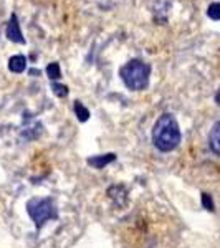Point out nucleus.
Wrapping results in <instances>:
<instances>
[{
  "instance_id": "nucleus-13",
  "label": "nucleus",
  "mask_w": 220,
  "mask_h": 248,
  "mask_svg": "<svg viewBox=\"0 0 220 248\" xmlns=\"http://www.w3.org/2000/svg\"><path fill=\"white\" fill-rule=\"evenodd\" d=\"M215 103H217V105L220 106V91H219L217 94H215Z\"/></svg>"
},
{
  "instance_id": "nucleus-2",
  "label": "nucleus",
  "mask_w": 220,
  "mask_h": 248,
  "mask_svg": "<svg viewBox=\"0 0 220 248\" xmlns=\"http://www.w3.org/2000/svg\"><path fill=\"white\" fill-rule=\"evenodd\" d=\"M119 77H121L126 88L133 91H142L149 85L151 68L141 60H131L119 70Z\"/></svg>"
},
{
  "instance_id": "nucleus-12",
  "label": "nucleus",
  "mask_w": 220,
  "mask_h": 248,
  "mask_svg": "<svg viewBox=\"0 0 220 248\" xmlns=\"http://www.w3.org/2000/svg\"><path fill=\"white\" fill-rule=\"evenodd\" d=\"M202 205L207 210H214V202H212V197L209 194H202Z\"/></svg>"
},
{
  "instance_id": "nucleus-6",
  "label": "nucleus",
  "mask_w": 220,
  "mask_h": 248,
  "mask_svg": "<svg viewBox=\"0 0 220 248\" xmlns=\"http://www.w3.org/2000/svg\"><path fill=\"white\" fill-rule=\"evenodd\" d=\"M116 155L114 154H103V155H94V157H90L88 159V164L90 166L96 167V169H103L105 166H108V164L114 162Z\"/></svg>"
},
{
  "instance_id": "nucleus-8",
  "label": "nucleus",
  "mask_w": 220,
  "mask_h": 248,
  "mask_svg": "<svg viewBox=\"0 0 220 248\" xmlns=\"http://www.w3.org/2000/svg\"><path fill=\"white\" fill-rule=\"evenodd\" d=\"M75 113H77V118L79 119V121H83L85 123L88 118H90V111L86 109L85 106L81 105V103H75Z\"/></svg>"
},
{
  "instance_id": "nucleus-9",
  "label": "nucleus",
  "mask_w": 220,
  "mask_h": 248,
  "mask_svg": "<svg viewBox=\"0 0 220 248\" xmlns=\"http://www.w3.org/2000/svg\"><path fill=\"white\" fill-rule=\"evenodd\" d=\"M47 73H48V77H50V79L62 78V71H60V65H58V63H51V65H48Z\"/></svg>"
},
{
  "instance_id": "nucleus-5",
  "label": "nucleus",
  "mask_w": 220,
  "mask_h": 248,
  "mask_svg": "<svg viewBox=\"0 0 220 248\" xmlns=\"http://www.w3.org/2000/svg\"><path fill=\"white\" fill-rule=\"evenodd\" d=\"M209 146L212 153L220 157V121L212 126L209 134Z\"/></svg>"
},
{
  "instance_id": "nucleus-7",
  "label": "nucleus",
  "mask_w": 220,
  "mask_h": 248,
  "mask_svg": "<svg viewBox=\"0 0 220 248\" xmlns=\"http://www.w3.org/2000/svg\"><path fill=\"white\" fill-rule=\"evenodd\" d=\"M27 68V58L23 55H15L9 60V70L14 73H23Z\"/></svg>"
},
{
  "instance_id": "nucleus-3",
  "label": "nucleus",
  "mask_w": 220,
  "mask_h": 248,
  "mask_svg": "<svg viewBox=\"0 0 220 248\" xmlns=\"http://www.w3.org/2000/svg\"><path fill=\"white\" fill-rule=\"evenodd\" d=\"M27 214L33 220L37 229H42L48 220L58 218V209L50 197H33L27 202Z\"/></svg>"
},
{
  "instance_id": "nucleus-10",
  "label": "nucleus",
  "mask_w": 220,
  "mask_h": 248,
  "mask_svg": "<svg viewBox=\"0 0 220 248\" xmlns=\"http://www.w3.org/2000/svg\"><path fill=\"white\" fill-rule=\"evenodd\" d=\"M207 15H209V18L212 20H220V3L219 2L210 3L209 10H207Z\"/></svg>"
},
{
  "instance_id": "nucleus-11",
  "label": "nucleus",
  "mask_w": 220,
  "mask_h": 248,
  "mask_svg": "<svg viewBox=\"0 0 220 248\" xmlns=\"http://www.w3.org/2000/svg\"><path fill=\"white\" fill-rule=\"evenodd\" d=\"M53 93L60 96V98H65V96L68 94V88L65 85H58V83H53Z\"/></svg>"
},
{
  "instance_id": "nucleus-4",
  "label": "nucleus",
  "mask_w": 220,
  "mask_h": 248,
  "mask_svg": "<svg viewBox=\"0 0 220 248\" xmlns=\"http://www.w3.org/2000/svg\"><path fill=\"white\" fill-rule=\"evenodd\" d=\"M5 33H7V38H9L10 42L20 43V45H23V43H25V38H23L22 30H20V25H18V18H17V15H15V14L10 17V22H9V25H7Z\"/></svg>"
},
{
  "instance_id": "nucleus-1",
  "label": "nucleus",
  "mask_w": 220,
  "mask_h": 248,
  "mask_svg": "<svg viewBox=\"0 0 220 248\" xmlns=\"http://www.w3.org/2000/svg\"><path fill=\"white\" fill-rule=\"evenodd\" d=\"M181 129L177 119L171 113H164L153 127V142L162 153H171L181 144Z\"/></svg>"
}]
</instances>
